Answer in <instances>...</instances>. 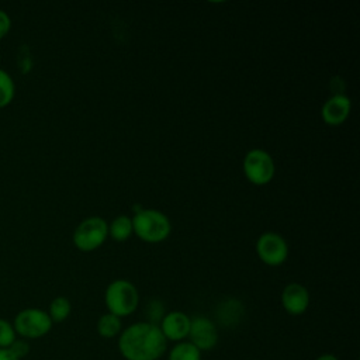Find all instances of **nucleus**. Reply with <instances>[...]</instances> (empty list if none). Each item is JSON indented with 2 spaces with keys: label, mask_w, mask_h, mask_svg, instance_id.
<instances>
[{
  "label": "nucleus",
  "mask_w": 360,
  "mask_h": 360,
  "mask_svg": "<svg viewBox=\"0 0 360 360\" xmlns=\"http://www.w3.org/2000/svg\"><path fill=\"white\" fill-rule=\"evenodd\" d=\"M118 336V350L125 360H158L167 350L159 326L146 321L127 326Z\"/></svg>",
  "instance_id": "obj_1"
},
{
  "label": "nucleus",
  "mask_w": 360,
  "mask_h": 360,
  "mask_svg": "<svg viewBox=\"0 0 360 360\" xmlns=\"http://www.w3.org/2000/svg\"><path fill=\"white\" fill-rule=\"evenodd\" d=\"M132 229L146 243H159L167 239L172 225L166 214L153 208H142L134 214Z\"/></svg>",
  "instance_id": "obj_2"
},
{
  "label": "nucleus",
  "mask_w": 360,
  "mask_h": 360,
  "mask_svg": "<svg viewBox=\"0 0 360 360\" xmlns=\"http://www.w3.org/2000/svg\"><path fill=\"white\" fill-rule=\"evenodd\" d=\"M104 301L110 314L122 318L135 312L139 304V292L131 281L118 278L107 285Z\"/></svg>",
  "instance_id": "obj_3"
},
{
  "label": "nucleus",
  "mask_w": 360,
  "mask_h": 360,
  "mask_svg": "<svg viewBox=\"0 0 360 360\" xmlns=\"http://www.w3.org/2000/svg\"><path fill=\"white\" fill-rule=\"evenodd\" d=\"M53 322L51 321L46 311L41 308H24L14 316L13 326L21 339H39L48 335L52 329Z\"/></svg>",
  "instance_id": "obj_4"
},
{
  "label": "nucleus",
  "mask_w": 360,
  "mask_h": 360,
  "mask_svg": "<svg viewBox=\"0 0 360 360\" xmlns=\"http://www.w3.org/2000/svg\"><path fill=\"white\" fill-rule=\"evenodd\" d=\"M108 236V224L101 217H89L83 219L73 231V245L82 252L98 249Z\"/></svg>",
  "instance_id": "obj_5"
},
{
  "label": "nucleus",
  "mask_w": 360,
  "mask_h": 360,
  "mask_svg": "<svg viewBox=\"0 0 360 360\" xmlns=\"http://www.w3.org/2000/svg\"><path fill=\"white\" fill-rule=\"evenodd\" d=\"M243 174L255 186H264L270 183L276 173V165L271 155L263 149L249 150L242 163Z\"/></svg>",
  "instance_id": "obj_6"
},
{
  "label": "nucleus",
  "mask_w": 360,
  "mask_h": 360,
  "mask_svg": "<svg viewBox=\"0 0 360 360\" xmlns=\"http://www.w3.org/2000/svg\"><path fill=\"white\" fill-rule=\"evenodd\" d=\"M256 253L267 266H280L288 257V245L280 233L264 232L256 240Z\"/></svg>",
  "instance_id": "obj_7"
},
{
  "label": "nucleus",
  "mask_w": 360,
  "mask_h": 360,
  "mask_svg": "<svg viewBox=\"0 0 360 360\" xmlns=\"http://www.w3.org/2000/svg\"><path fill=\"white\" fill-rule=\"evenodd\" d=\"M190 340L200 352L211 350L218 343V332L215 323L202 315H197L191 318L188 336Z\"/></svg>",
  "instance_id": "obj_8"
},
{
  "label": "nucleus",
  "mask_w": 360,
  "mask_h": 360,
  "mask_svg": "<svg viewBox=\"0 0 360 360\" xmlns=\"http://www.w3.org/2000/svg\"><path fill=\"white\" fill-rule=\"evenodd\" d=\"M190 322L191 318L187 314L181 311H170L162 318L159 329L167 342H181L188 336Z\"/></svg>",
  "instance_id": "obj_9"
},
{
  "label": "nucleus",
  "mask_w": 360,
  "mask_h": 360,
  "mask_svg": "<svg viewBox=\"0 0 360 360\" xmlns=\"http://www.w3.org/2000/svg\"><path fill=\"white\" fill-rule=\"evenodd\" d=\"M350 110V98L342 93H336L323 103L321 108V117L325 124L330 127H338L347 120Z\"/></svg>",
  "instance_id": "obj_10"
},
{
  "label": "nucleus",
  "mask_w": 360,
  "mask_h": 360,
  "mask_svg": "<svg viewBox=\"0 0 360 360\" xmlns=\"http://www.w3.org/2000/svg\"><path fill=\"white\" fill-rule=\"evenodd\" d=\"M281 305L290 315H301L308 309L309 292L300 283H290L281 291Z\"/></svg>",
  "instance_id": "obj_11"
},
{
  "label": "nucleus",
  "mask_w": 360,
  "mask_h": 360,
  "mask_svg": "<svg viewBox=\"0 0 360 360\" xmlns=\"http://www.w3.org/2000/svg\"><path fill=\"white\" fill-rule=\"evenodd\" d=\"M243 304L236 298H226L217 307V318L224 326H235L243 315Z\"/></svg>",
  "instance_id": "obj_12"
},
{
  "label": "nucleus",
  "mask_w": 360,
  "mask_h": 360,
  "mask_svg": "<svg viewBox=\"0 0 360 360\" xmlns=\"http://www.w3.org/2000/svg\"><path fill=\"white\" fill-rule=\"evenodd\" d=\"M132 233V219L128 215H118L108 224V236L117 242L127 240Z\"/></svg>",
  "instance_id": "obj_13"
},
{
  "label": "nucleus",
  "mask_w": 360,
  "mask_h": 360,
  "mask_svg": "<svg viewBox=\"0 0 360 360\" xmlns=\"http://www.w3.org/2000/svg\"><path fill=\"white\" fill-rule=\"evenodd\" d=\"M121 330H122L121 318H118L110 312L103 314L97 321V333L101 338H105V339L115 338L121 333Z\"/></svg>",
  "instance_id": "obj_14"
},
{
  "label": "nucleus",
  "mask_w": 360,
  "mask_h": 360,
  "mask_svg": "<svg viewBox=\"0 0 360 360\" xmlns=\"http://www.w3.org/2000/svg\"><path fill=\"white\" fill-rule=\"evenodd\" d=\"M46 312L53 323H60L69 318L72 312V304L66 297L59 295L51 301Z\"/></svg>",
  "instance_id": "obj_15"
},
{
  "label": "nucleus",
  "mask_w": 360,
  "mask_h": 360,
  "mask_svg": "<svg viewBox=\"0 0 360 360\" xmlns=\"http://www.w3.org/2000/svg\"><path fill=\"white\" fill-rule=\"evenodd\" d=\"M169 360H201V352L191 342L181 340L169 350Z\"/></svg>",
  "instance_id": "obj_16"
},
{
  "label": "nucleus",
  "mask_w": 360,
  "mask_h": 360,
  "mask_svg": "<svg viewBox=\"0 0 360 360\" xmlns=\"http://www.w3.org/2000/svg\"><path fill=\"white\" fill-rule=\"evenodd\" d=\"M15 96V83L8 72L0 68V108L11 104Z\"/></svg>",
  "instance_id": "obj_17"
},
{
  "label": "nucleus",
  "mask_w": 360,
  "mask_h": 360,
  "mask_svg": "<svg viewBox=\"0 0 360 360\" xmlns=\"http://www.w3.org/2000/svg\"><path fill=\"white\" fill-rule=\"evenodd\" d=\"M165 314H166L165 312V304L159 298H152L145 305V315L148 318L146 322H149V323H153V325L159 326Z\"/></svg>",
  "instance_id": "obj_18"
},
{
  "label": "nucleus",
  "mask_w": 360,
  "mask_h": 360,
  "mask_svg": "<svg viewBox=\"0 0 360 360\" xmlns=\"http://www.w3.org/2000/svg\"><path fill=\"white\" fill-rule=\"evenodd\" d=\"M13 322L0 318V349H8L10 345L17 339Z\"/></svg>",
  "instance_id": "obj_19"
},
{
  "label": "nucleus",
  "mask_w": 360,
  "mask_h": 360,
  "mask_svg": "<svg viewBox=\"0 0 360 360\" xmlns=\"http://www.w3.org/2000/svg\"><path fill=\"white\" fill-rule=\"evenodd\" d=\"M8 350L18 359V360H22L28 353H30V345L25 339H21V338H17L8 347Z\"/></svg>",
  "instance_id": "obj_20"
},
{
  "label": "nucleus",
  "mask_w": 360,
  "mask_h": 360,
  "mask_svg": "<svg viewBox=\"0 0 360 360\" xmlns=\"http://www.w3.org/2000/svg\"><path fill=\"white\" fill-rule=\"evenodd\" d=\"M11 28V18L10 15L0 8V39H3Z\"/></svg>",
  "instance_id": "obj_21"
},
{
  "label": "nucleus",
  "mask_w": 360,
  "mask_h": 360,
  "mask_svg": "<svg viewBox=\"0 0 360 360\" xmlns=\"http://www.w3.org/2000/svg\"><path fill=\"white\" fill-rule=\"evenodd\" d=\"M0 360H18L8 349H0Z\"/></svg>",
  "instance_id": "obj_22"
},
{
  "label": "nucleus",
  "mask_w": 360,
  "mask_h": 360,
  "mask_svg": "<svg viewBox=\"0 0 360 360\" xmlns=\"http://www.w3.org/2000/svg\"><path fill=\"white\" fill-rule=\"evenodd\" d=\"M315 360H339V359L332 353H323V354H319Z\"/></svg>",
  "instance_id": "obj_23"
}]
</instances>
